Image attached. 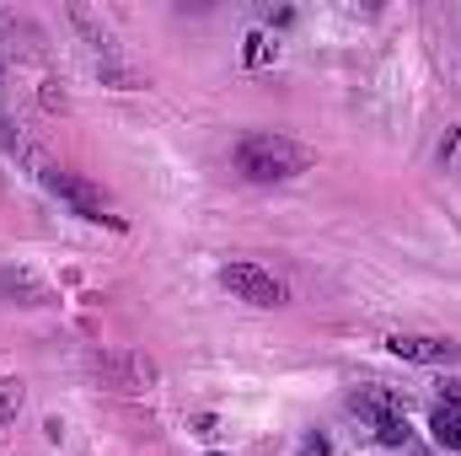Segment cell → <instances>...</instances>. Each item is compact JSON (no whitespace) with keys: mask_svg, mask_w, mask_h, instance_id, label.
<instances>
[{"mask_svg":"<svg viewBox=\"0 0 461 456\" xmlns=\"http://www.w3.org/2000/svg\"><path fill=\"white\" fill-rule=\"evenodd\" d=\"M236 167H241L247 178H258V183H274V178L306 172V167H312V150L295 145L290 134H247V140L236 145Z\"/></svg>","mask_w":461,"mask_h":456,"instance_id":"6da1fadb","label":"cell"},{"mask_svg":"<svg viewBox=\"0 0 461 456\" xmlns=\"http://www.w3.org/2000/svg\"><path fill=\"white\" fill-rule=\"evenodd\" d=\"M32 167H38V178H43L49 194H59L65 205H76V215H86V221H113V215L103 210V194H97L92 183H81L76 172H65V167H54V161H43V156H32Z\"/></svg>","mask_w":461,"mask_h":456,"instance_id":"7a4b0ae2","label":"cell"},{"mask_svg":"<svg viewBox=\"0 0 461 456\" xmlns=\"http://www.w3.org/2000/svg\"><path fill=\"white\" fill-rule=\"evenodd\" d=\"M221 285L236 301H252V306H279L285 301V285L268 269H258V263H230L226 274H221Z\"/></svg>","mask_w":461,"mask_h":456,"instance_id":"3957f363","label":"cell"},{"mask_svg":"<svg viewBox=\"0 0 461 456\" xmlns=\"http://www.w3.org/2000/svg\"><path fill=\"white\" fill-rule=\"evenodd\" d=\"M386 349L397 360H419V365H456V354H461L451 339H429V333H392Z\"/></svg>","mask_w":461,"mask_h":456,"instance_id":"277c9868","label":"cell"},{"mask_svg":"<svg viewBox=\"0 0 461 456\" xmlns=\"http://www.w3.org/2000/svg\"><path fill=\"white\" fill-rule=\"evenodd\" d=\"M429 430H435V441H440L446 451H461V414H451L446 403L429 414Z\"/></svg>","mask_w":461,"mask_h":456,"instance_id":"5b68a950","label":"cell"},{"mask_svg":"<svg viewBox=\"0 0 461 456\" xmlns=\"http://www.w3.org/2000/svg\"><path fill=\"white\" fill-rule=\"evenodd\" d=\"M375 435H381V446H402L408 441V414H381L375 419Z\"/></svg>","mask_w":461,"mask_h":456,"instance_id":"8992f818","label":"cell"},{"mask_svg":"<svg viewBox=\"0 0 461 456\" xmlns=\"http://www.w3.org/2000/svg\"><path fill=\"white\" fill-rule=\"evenodd\" d=\"M22 397H27V392H22V381H16V376H5V381H0V424H11V419L22 414Z\"/></svg>","mask_w":461,"mask_h":456,"instance_id":"52a82bcc","label":"cell"},{"mask_svg":"<svg viewBox=\"0 0 461 456\" xmlns=\"http://www.w3.org/2000/svg\"><path fill=\"white\" fill-rule=\"evenodd\" d=\"M301 456H333V451H328V441H322V435H312V441L301 446Z\"/></svg>","mask_w":461,"mask_h":456,"instance_id":"ba28073f","label":"cell"},{"mask_svg":"<svg viewBox=\"0 0 461 456\" xmlns=\"http://www.w3.org/2000/svg\"><path fill=\"white\" fill-rule=\"evenodd\" d=\"M446 408L461 414V381H446Z\"/></svg>","mask_w":461,"mask_h":456,"instance_id":"9c48e42d","label":"cell"}]
</instances>
